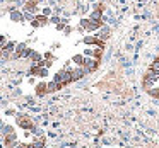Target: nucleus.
<instances>
[{
  "mask_svg": "<svg viewBox=\"0 0 159 148\" xmlns=\"http://www.w3.org/2000/svg\"><path fill=\"white\" fill-rule=\"evenodd\" d=\"M34 19L38 21L39 27H45V26H48V24H50V17H46V15H43V14H38Z\"/></svg>",
  "mask_w": 159,
  "mask_h": 148,
  "instance_id": "15",
  "label": "nucleus"
},
{
  "mask_svg": "<svg viewBox=\"0 0 159 148\" xmlns=\"http://www.w3.org/2000/svg\"><path fill=\"white\" fill-rule=\"evenodd\" d=\"M91 21H96V22H104V12L99 11V9H93L89 14Z\"/></svg>",
  "mask_w": 159,
  "mask_h": 148,
  "instance_id": "10",
  "label": "nucleus"
},
{
  "mask_svg": "<svg viewBox=\"0 0 159 148\" xmlns=\"http://www.w3.org/2000/svg\"><path fill=\"white\" fill-rule=\"evenodd\" d=\"M29 61H31V65H33V63H38V61H41V60H43V55H41V53H39V51H36V49H33V51L31 53H29Z\"/></svg>",
  "mask_w": 159,
  "mask_h": 148,
  "instance_id": "13",
  "label": "nucleus"
},
{
  "mask_svg": "<svg viewBox=\"0 0 159 148\" xmlns=\"http://www.w3.org/2000/svg\"><path fill=\"white\" fill-rule=\"evenodd\" d=\"M48 75H50V68H46V66L39 68V70H38V73H36V77H39V78H46Z\"/></svg>",
  "mask_w": 159,
  "mask_h": 148,
  "instance_id": "18",
  "label": "nucleus"
},
{
  "mask_svg": "<svg viewBox=\"0 0 159 148\" xmlns=\"http://www.w3.org/2000/svg\"><path fill=\"white\" fill-rule=\"evenodd\" d=\"M70 75H72L74 82H77V80H82L86 75H89V72L84 66H74V68H70Z\"/></svg>",
  "mask_w": 159,
  "mask_h": 148,
  "instance_id": "7",
  "label": "nucleus"
},
{
  "mask_svg": "<svg viewBox=\"0 0 159 148\" xmlns=\"http://www.w3.org/2000/svg\"><path fill=\"white\" fill-rule=\"evenodd\" d=\"M29 24H31L33 29H39V24H38V21H36V19H34V21H31Z\"/></svg>",
  "mask_w": 159,
  "mask_h": 148,
  "instance_id": "29",
  "label": "nucleus"
},
{
  "mask_svg": "<svg viewBox=\"0 0 159 148\" xmlns=\"http://www.w3.org/2000/svg\"><path fill=\"white\" fill-rule=\"evenodd\" d=\"M96 36H98V38H101L103 41H108V39L111 38V29H110V26H106V24H104L103 27H101L99 31L96 32Z\"/></svg>",
  "mask_w": 159,
  "mask_h": 148,
  "instance_id": "9",
  "label": "nucleus"
},
{
  "mask_svg": "<svg viewBox=\"0 0 159 148\" xmlns=\"http://www.w3.org/2000/svg\"><path fill=\"white\" fill-rule=\"evenodd\" d=\"M82 44H86V46H91V48H103V49H106V41H103L101 38H98L96 34H84V38H82Z\"/></svg>",
  "mask_w": 159,
  "mask_h": 148,
  "instance_id": "2",
  "label": "nucleus"
},
{
  "mask_svg": "<svg viewBox=\"0 0 159 148\" xmlns=\"http://www.w3.org/2000/svg\"><path fill=\"white\" fill-rule=\"evenodd\" d=\"M34 92H36V95H38V97H45L46 94H48V82H39V83H36Z\"/></svg>",
  "mask_w": 159,
  "mask_h": 148,
  "instance_id": "8",
  "label": "nucleus"
},
{
  "mask_svg": "<svg viewBox=\"0 0 159 148\" xmlns=\"http://www.w3.org/2000/svg\"><path fill=\"white\" fill-rule=\"evenodd\" d=\"M0 2H2V0H0Z\"/></svg>",
  "mask_w": 159,
  "mask_h": 148,
  "instance_id": "32",
  "label": "nucleus"
},
{
  "mask_svg": "<svg viewBox=\"0 0 159 148\" xmlns=\"http://www.w3.org/2000/svg\"><path fill=\"white\" fill-rule=\"evenodd\" d=\"M93 51H94V48H86L82 51V55L86 56V58H93Z\"/></svg>",
  "mask_w": 159,
  "mask_h": 148,
  "instance_id": "22",
  "label": "nucleus"
},
{
  "mask_svg": "<svg viewBox=\"0 0 159 148\" xmlns=\"http://www.w3.org/2000/svg\"><path fill=\"white\" fill-rule=\"evenodd\" d=\"M7 41H9L7 36H5V34H0V49H4V46L7 44Z\"/></svg>",
  "mask_w": 159,
  "mask_h": 148,
  "instance_id": "21",
  "label": "nucleus"
},
{
  "mask_svg": "<svg viewBox=\"0 0 159 148\" xmlns=\"http://www.w3.org/2000/svg\"><path fill=\"white\" fill-rule=\"evenodd\" d=\"M9 19H11L12 22H22L24 21V12L19 11V9H16V11L9 12Z\"/></svg>",
  "mask_w": 159,
  "mask_h": 148,
  "instance_id": "11",
  "label": "nucleus"
},
{
  "mask_svg": "<svg viewBox=\"0 0 159 148\" xmlns=\"http://www.w3.org/2000/svg\"><path fill=\"white\" fill-rule=\"evenodd\" d=\"M38 70H39V66H38V65H34V63H33V65H31V68H29V75L36 77V73H38Z\"/></svg>",
  "mask_w": 159,
  "mask_h": 148,
  "instance_id": "23",
  "label": "nucleus"
},
{
  "mask_svg": "<svg viewBox=\"0 0 159 148\" xmlns=\"http://www.w3.org/2000/svg\"><path fill=\"white\" fill-rule=\"evenodd\" d=\"M145 94H147L149 97H152V99L159 100V87H157V85H154V87H152V89H149V90H147V92H145Z\"/></svg>",
  "mask_w": 159,
  "mask_h": 148,
  "instance_id": "16",
  "label": "nucleus"
},
{
  "mask_svg": "<svg viewBox=\"0 0 159 148\" xmlns=\"http://www.w3.org/2000/svg\"><path fill=\"white\" fill-rule=\"evenodd\" d=\"M94 9H99V11H103V12H104V9H106V5H104L103 2H98V4L94 5Z\"/></svg>",
  "mask_w": 159,
  "mask_h": 148,
  "instance_id": "28",
  "label": "nucleus"
},
{
  "mask_svg": "<svg viewBox=\"0 0 159 148\" xmlns=\"http://www.w3.org/2000/svg\"><path fill=\"white\" fill-rule=\"evenodd\" d=\"M60 89H63V85H62V83L55 82V80L48 82V94H55V92H58Z\"/></svg>",
  "mask_w": 159,
  "mask_h": 148,
  "instance_id": "14",
  "label": "nucleus"
},
{
  "mask_svg": "<svg viewBox=\"0 0 159 148\" xmlns=\"http://www.w3.org/2000/svg\"><path fill=\"white\" fill-rule=\"evenodd\" d=\"M34 17H36V15L31 14V12H24V21H29V22H31V21H34Z\"/></svg>",
  "mask_w": 159,
  "mask_h": 148,
  "instance_id": "24",
  "label": "nucleus"
},
{
  "mask_svg": "<svg viewBox=\"0 0 159 148\" xmlns=\"http://www.w3.org/2000/svg\"><path fill=\"white\" fill-rule=\"evenodd\" d=\"M103 55H104V49H103V48H94V51H93V58L101 60V58H103Z\"/></svg>",
  "mask_w": 159,
  "mask_h": 148,
  "instance_id": "19",
  "label": "nucleus"
},
{
  "mask_svg": "<svg viewBox=\"0 0 159 148\" xmlns=\"http://www.w3.org/2000/svg\"><path fill=\"white\" fill-rule=\"evenodd\" d=\"M16 121H17V124L22 128V129H29V131H33L34 129V123H33V119L29 116H26V114H17L16 116Z\"/></svg>",
  "mask_w": 159,
  "mask_h": 148,
  "instance_id": "5",
  "label": "nucleus"
},
{
  "mask_svg": "<svg viewBox=\"0 0 159 148\" xmlns=\"http://www.w3.org/2000/svg\"><path fill=\"white\" fill-rule=\"evenodd\" d=\"M70 61L74 63L75 66H84V61H86V56L82 55V53H77V55L72 56V60Z\"/></svg>",
  "mask_w": 159,
  "mask_h": 148,
  "instance_id": "12",
  "label": "nucleus"
},
{
  "mask_svg": "<svg viewBox=\"0 0 159 148\" xmlns=\"http://www.w3.org/2000/svg\"><path fill=\"white\" fill-rule=\"evenodd\" d=\"M157 83H159V77H157Z\"/></svg>",
  "mask_w": 159,
  "mask_h": 148,
  "instance_id": "31",
  "label": "nucleus"
},
{
  "mask_svg": "<svg viewBox=\"0 0 159 148\" xmlns=\"http://www.w3.org/2000/svg\"><path fill=\"white\" fill-rule=\"evenodd\" d=\"M53 80H55V82H58V83H62L63 87L70 85V83L74 82V80H72V75H70V68H62V70H58V72L53 75Z\"/></svg>",
  "mask_w": 159,
  "mask_h": 148,
  "instance_id": "3",
  "label": "nucleus"
},
{
  "mask_svg": "<svg viewBox=\"0 0 159 148\" xmlns=\"http://www.w3.org/2000/svg\"><path fill=\"white\" fill-rule=\"evenodd\" d=\"M101 66V60H96V58H86V61H84V68L91 73H96L98 68Z\"/></svg>",
  "mask_w": 159,
  "mask_h": 148,
  "instance_id": "6",
  "label": "nucleus"
},
{
  "mask_svg": "<svg viewBox=\"0 0 159 148\" xmlns=\"http://www.w3.org/2000/svg\"><path fill=\"white\" fill-rule=\"evenodd\" d=\"M60 22H62V19H60L58 15H52V17H50V24L57 26V24H60Z\"/></svg>",
  "mask_w": 159,
  "mask_h": 148,
  "instance_id": "20",
  "label": "nucleus"
},
{
  "mask_svg": "<svg viewBox=\"0 0 159 148\" xmlns=\"http://www.w3.org/2000/svg\"><path fill=\"white\" fill-rule=\"evenodd\" d=\"M79 26L87 32V34H91V32H98V31H99V29L104 26V22H96V21H91L89 17H82L79 21Z\"/></svg>",
  "mask_w": 159,
  "mask_h": 148,
  "instance_id": "1",
  "label": "nucleus"
},
{
  "mask_svg": "<svg viewBox=\"0 0 159 148\" xmlns=\"http://www.w3.org/2000/svg\"><path fill=\"white\" fill-rule=\"evenodd\" d=\"M157 83V77L152 75L151 72H145L144 75H142V80H140V85H142V90L144 92H147L149 89H152V87Z\"/></svg>",
  "mask_w": 159,
  "mask_h": 148,
  "instance_id": "4",
  "label": "nucleus"
},
{
  "mask_svg": "<svg viewBox=\"0 0 159 148\" xmlns=\"http://www.w3.org/2000/svg\"><path fill=\"white\" fill-rule=\"evenodd\" d=\"M16 46H17V41H7V44L4 46V51L14 53L16 51Z\"/></svg>",
  "mask_w": 159,
  "mask_h": 148,
  "instance_id": "17",
  "label": "nucleus"
},
{
  "mask_svg": "<svg viewBox=\"0 0 159 148\" xmlns=\"http://www.w3.org/2000/svg\"><path fill=\"white\" fill-rule=\"evenodd\" d=\"M43 58H45V60H53V61H55V56H53V53H52V51L43 53Z\"/></svg>",
  "mask_w": 159,
  "mask_h": 148,
  "instance_id": "26",
  "label": "nucleus"
},
{
  "mask_svg": "<svg viewBox=\"0 0 159 148\" xmlns=\"http://www.w3.org/2000/svg\"><path fill=\"white\" fill-rule=\"evenodd\" d=\"M41 14L46 15V17H52V9H50V7H43L41 9Z\"/></svg>",
  "mask_w": 159,
  "mask_h": 148,
  "instance_id": "25",
  "label": "nucleus"
},
{
  "mask_svg": "<svg viewBox=\"0 0 159 148\" xmlns=\"http://www.w3.org/2000/svg\"><path fill=\"white\" fill-rule=\"evenodd\" d=\"M72 31H74V27L67 24V26H65V29H63V34H65V36H70V32H72Z\"/></svg>",
  "mask_w": 159,
  "mask_h": 148,
  "instance_id": "27",
  "label": "nucleus"
},
{
  "mask_svg": "<svg viewBox=\"0 0 159 148\" xmlns=\"http://www.w3.org/2000/svg\"><path fill=\"white\" fill-rule=\"evenodd\" d=\"M152 63H154V65H157V66H159V55H157V56H156V58H154V61H152Z\"/></svg>",
  "mask_w": 159,
  "mask_h": 148,
  "instance_id": "30",
  "label": "nucleus"
}]
</instances>
